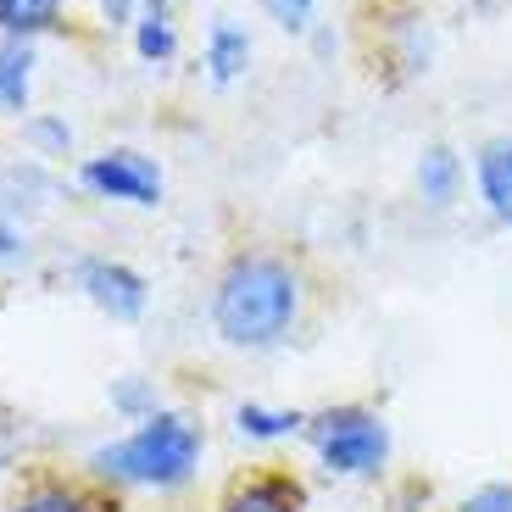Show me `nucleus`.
<instances>
[{"instance_id": "1", "label": "nucleus", "mask_w": 512, "mask_h": 512, "mask_svg": "<svg viewBox=\"0 0 512 512\" xmlns=\"http://www.w3.org/2000/svg\"><path fill=\"white\" fill-rule=\"evenodd\" d=\"M301 323V273L279 256H234L212 295V329L234 351H273Z\"/></svg>"}, {"instance_id": "2", "label": "nucleus", "mask_w": 512, "mask_h": 512, "mask_svg": "<svg viewBox=\"0 0 512 512\" xmlns=\"http://www.w3.org/2000/svg\"><path fill=\"white\" fill-rule=\"evenodd\" d=\"M206 435L201 423L184 418V412H151L140 418V429L112 446H101L90 457V468L112 485H140V490H179L195 479L201 468Z\"/></svg>"}, {"instance_id": "3", "label": "nucleus", "mask_w": 512, "mask_h": 512, "mask_svg": "<svg viewBox=\"0 0 512 512\" xmlns=\"http://www.w3.org/2000/svg\"><path fill=\"white\" fill-rule=\"evenodd\" d=\"M307 446L318 457V468L329 479H346V485H368L390 468L396 457V435H390V423L384 412L362 407V401H340V407H323L307 418Z\"/></svg>"}, {"instance_id": "4", "label": "nucleus", "mask_w": 512, "mask_h": 512, "mask_svg": "<svg viewBox=\"0 0 512 512\" xmlns=\"http://www.w3.org/2000/svg\"><path fill=\"white\" fill-rule=\"evenodd\" d=\"M84 190L101 201H128V206H156L162 201V167L140 151H106L78 167Z\"/></svg>"}, {"instance_id": "5", "label": "nucleus", "mask_w": 512, "mask_h": 512, "mask_svg": "<svg viewBox=\"0 0 512 512\" xmlns=\"http://www.w3.org/2000/svg\"><path fill=\"white\" fill-rule=\"evenodd\" d=\"M78 290L90 295V307H101L106 318H117V323L145 318V307H151V290H145L140 273L123 268V262H106V256H90V262L78 268Z\"/></svg>"}, {"instance_id": "6", "label": "nucleus", "mask_w": 512, "mask_h": 512, "mask_svg": "<svg viewBox=\"0 0 512 512\" xmlns=\"http://www.w3.org/2000/svg\"><path fill=\"white\" fill-rule=\"evenodd\" d=\"M218 512H307V485L295 474H251L223 496Z\"/></svg>"}, {"instance_id": "7", "label": "nucleus", "mask_w": 512, "mask_h": 512, "mask_svg": "<svg viewBox=\"0 0 512 512\" xmlns=\"http://www.w3.org/2000/svg\"><path fill=\"white\" fill-rule=\"evenodd\" d=\"M474 179H479L485 212L501 229H512V140H490L485 151L474 156Z\"/></svg>"}, {"instance_id": "8", "label": "nucleus", "mask_w": 512, "mask_h": 512, "mask_svg": "<svg viewBox=\"0 0 512 512\" xmlns=\"http://www.w3.org/2000/svg\"><path fill=\"white\" fill-rule=\"evenodd\" d=\"M418 201L429 206V212H451L462 195V156L451 151V145H429V151L418 156Z\"/></svg>"}, {"instance_id": "9", "label": "nucleus", "mask_w": 512, "mask_h": 512, "mask_svg": "<svg viewBox=\"0 0 512 512\" xmlns=\"http://www.w3.org/2000/svg\"><path fill=\"white\" fill-rule=\"evenodd\" d=\"M234 429L240 440H256V446H279V440H295L307 429V412L295 407H268V401H240L234 407Z\"/></svg>"}, {"instance_id": "10", "label": "nucleus", "mask_w": 512, "mask_h": 512, "mask_svg": "<svg viewBox=\"0 0 512 512\" xmlns=\"http://www.w3.org/2000/svg\"><path fill=\"white\" fill-rule=\"evenodd\" d=\"M245 67H251V34L234 17H218L206 34V73H212V84H234Z\"/></svg>"}, {"instance_id": "11", "label": "nucleus", "mask_w": 512, "mask_h": 512, "mask_svg": "<svg viewBox=\"0 0 512 512\" xmlns=\"http://www.w3.org/2000/svg\"><path fill=\"white\" fill-rule=\"evenodd\" d=\"M28 84H34V51H28V39H0V106L6 112H23Z\"/></svg>"}, {"instance_id": "12", "label": "nucleus", "mask_w": 512, "mask_h": 512, "mask_svg": "<svg viewBox=\"0 0 512 512\" xmlns=\"http://www.w3.org/2000/svg\"><path fill=\"white\" fill-rule=\"evenodd\" d=\"M62 0H0V34L6 39H34L45 28H56Z\"/></svg>"}, {"instance_id": "13", "label": "nucleus", "mask_w": 512, "mask_h": 512, "mask_svg": "<svg viewBox=\"0 0 512 512\" xmlns=\"http://www.w3.org/2000/svg\"><path fill=\"white\" fill-rule=\"evenodd\" d=\"M134 51H140L145 62H167V56L179 51V34H173V23H167L162 6H151V12L134 23Z\"/></svg>"}, {"instance_id": "14", "label": "nucleus", "mask_w": 512, "mask_h": 512, "mask_svg": "<svg viewBox=\"0 0 512 512\" xmlns=\"http://www.w3.org/2000/svg\"><path fill=\"white\" fill-rule=\"evenodd\" d=\"M12 512H95L84 496H73V490H56V485H45V490H28L23 501H17Z\"/></svg>"}, {"instance_id": "15", "label": "nucleus", "mask_w": 512, "mask_h": 512, "mask_svg": "<svg viewBox=\"0 0 512 512\" xmlns=\"http://www.w3.org/2000/svg\"><path fill=\"white\" fill-rule=\"evenodd\" d=\"M28 140H34L39 156H67L73 151V128H67L62 117H34V123H28Z\"/></svg>"}, {"instance_id": "16", "label": "nucleus", "mask_w": 512, "mask_h": 512, "mask_svg": "<svg viewBox=\"0 0 512 512\" xmlns=\"http://www.w3.org/2000/svg\"><path fill=\"white\" fill-rule=\"evenodd\" d=\"M112 407L123 412V418H151L156 412V396H151V384L145 379H123V384H112Z\"/></svg>"}, {"instance_id": "17", "label": "nucleus", "mask_w": 512, "mask_h": 512, "mask_svg": "<svg viewBox=\"0 0 512 512\" xmlns=\"http://www.w3.org/2000/svg\"><path fill=\"white\" fill-rule=\"evenodd\" d=\"M262 12H268L284 34H307L312 12H318V0H262Z\"/></svg>"}, {"instance_id": "18", "label": "nucleus", "mask_w": 512, "mask_h": 512, "mask_svg": "<svg viewBox=\"0 0 512 512\" xmlns=\"http://www.w3.org/2000/svg\"><path fill=\"white\" fill-rule=\"evenodd\" d=\"M457 512H512V485L507 479H490V485L468 490V496L457 501Z\"/></svg>"}, {"instance_id": "19", "label": "nucleus", "mask_w": 512, "mask_h": 512, "mask_svg": "<svg viewBox=\"0 0 512 512\" xmlns=\"http://www.w3.org/2000/svg\"><path fill=\"white\" fill-rule=\"evenodd\" d=\"M101 17L106 23H128L134 17V0H101Z\"/></svg>"}, {"instance_id": "20", "label": "nucleus", "mask_w": 512, "mask_h": 512, "mask_svg": "<svg viewBox=\"0 0 512 512\" xmlns=\"http://www.w3.org/2000/svg\"><path fill=\"white\" fill-rule=\"evenodd\" d=\"M151 6H167V0H151Z\"/></svg>"}, {"instance_id": "21", "label": "nucleus", "mask_w": 512, "mask_h": 512, "mask_svg": "<svg viewBox=\"0 0 512 512\" xmlns=\"http://www.w3.org/2000/svg\"><path fill=\"white\" fill-rule=\"evenodd\" d=\"M0 462H6V457H0Z\"/></svg>"}]
</instances>
